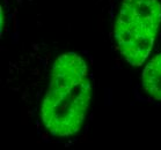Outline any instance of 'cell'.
Listing matches in <instances>:
<instances>
[{
	"mask_svg": "<svg viewBox=\"0 0 161 150\" xmlns=\"http://www.w3.org/2000/svg\"><path fill=\"white\" fill-rule=\"evenodd\" d=\"M91 99L92 82L86 61L74 52L58 57L41 109L45 128L55 136L74 135L81 128Z\"/></svg>",
	"mask_w": 161,
	"mask_h": 150,
	"instance_id": "cell-1",
	"label": "cell"
},
{
	"mask_svg": "<svg viewBox=\"0 0 161 150\" xmlns=\"http://www.w3.org/2000/svg\"><path fill=\"white\" fill-rule=\"evenodd\" d=\"M161 23L159 0H123L115 24V38L122 55L140 66L150 55Z\"/></svg>",
	"mask_w": 161,
	"mask_h": 150,
	"instance_id": "cell-2",
	"label": "cell"
},
{
	"mask_svg": "<svg viewBox=\"0 0 161 150\" xmlns=\"http://www.w3.org/2000/svg\"><path fill=\"white\" fill-rule=\"evenodd\" d=\"M143 87L154 99H161V54L148 62L143 74Z\"/></svg>",
	"mask_w": 161,
	"mask_h": 150,
	"instance_id": "cell-3",
	"label": "cell"
}]
</instances>
